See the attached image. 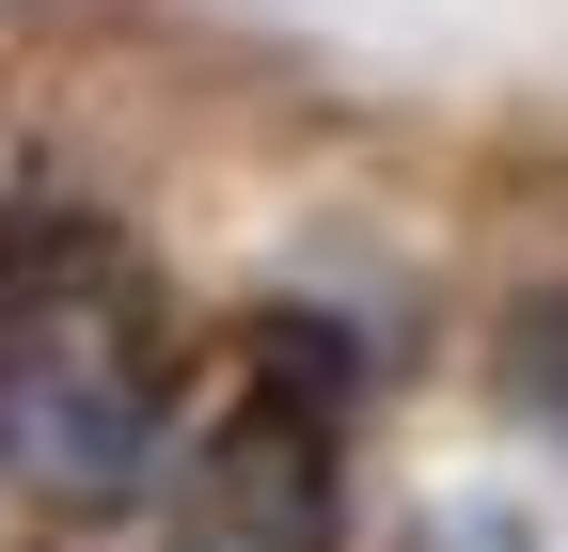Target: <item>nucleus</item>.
I'll list each match as a JSON object with an SVG mask.
<instances>
[{"label": "nucleus", "mask_w": 568, "mask_h": 552, "mask_svg": "<svg viewBox=\"0 0 568 552\" xmlns=\"http://www.w3.org/2000/svg\"><path fill=\"white\" fill-rule=\"evenodd\" d=\"M159 316L126 300V268L95 237H48L17 285H0V458L32 473L63 505H111L142 490V458H159Z\"/></svg>", "instance_id": "obj_1"}, {"label": "nucleus", "mask_w": 568, "mask_h": 552, "mask_svg": "<svg viewBox=\"0 0 568 552\" xmlns=\"http://www.w3.org/2000/svg\"><path fill=\"white\" fill-rule=\"evenodd\" d=\"M174 552H332V395L253 379V410L205 442Z\"/></svg>", "instance_id": "obj_2"}, {"label": "nucleus", "mask_w": 568, "mask_h": 552, "mask_svg": "<svg viewBox=\"0 0 568 552\" xmlns=\"http://www.w3.org/2000/svg\"><path fill=\"white\" fill-rule=\"evenodd\" d=\"M506 379H521L552 427H568V300H537V316H521V364H506Z\"/></svg>", "instance_id": "obj_3"}]
</instances>
